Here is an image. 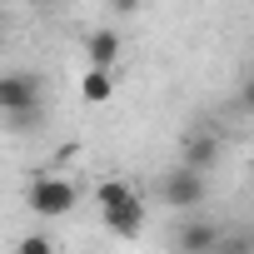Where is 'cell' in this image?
<instances>
[{
  "instance_id": "6da1fadb",
  "label": "cell",
  "mask_w": 254,
  "mask_h": 254,
  "mask_svg": "<svg viewBox=\"0 0 254 254\" xmlns=\"http://www.w3.org/2000/svg\"><path fill=\"white\" fill-rule=\"evenodd\" d=\"M40 95L45 80L35 70H5L0 75V115H5L10 130H40Z\"/></svg>"
},
{
  "instance_id": "7a4b0ae2",
  "label": "cell",
  "mask_w": 254,
  "mask_h": 254,
  "mask_svg": "<svg viewBox=\"0 0 254 254\" xmlns=\"http://www.w3.org/2000/svg\"><path fill=\"white\" fill-rule=\"evenodd\" d=\"M25 204H30L40 219H65V214L80 204V190H75V180H65V175H40V180H30Z\"/></svg>"
},
{
  "instance_id": "3957f363",
  "label": "cell",
  "mask_w": 254,
  "mask_h": 254,
  "mask_svg": "<svg viewBox=\"0 0 254 254\" xmlns=\"http://www.w3.org/2000/svg\"><path fill=\"white\" fill-rule=\"evenodd\" d=\"M204 194H209V185H204V170H190V165H180V170H170V175L160 180V199H165L170 209H194V204H204Z\"/></svg>"
},
{
  "instance_id": "277c9868",
  "label": "cell",
  "mask_w": 254,
  "mask_h": 254,
  "mask_svg": "<svg viewBox=\"0 0 254 254\" xmlns=\"http://www.w3.org/2000/svg\"><path fill=\"white\" fill-rule=\"evenodd\" d=\"M105 229L120 234V239H135V234L145 229V199H140V190H135V194H125L120 204L105 209Z\"/></svg>"
},
{
  "instance_id": "5b68a950",
  "label": "cell",
  "mask_w": 254,
  "mask_h": 254,
  "mask_svg": "<svg viewBox=\"0 0 254 254\" xmlns=\"http://www.w3.org/2000/svg\"><path fill=\"white\" fill-rule=\"evenodd\" d=\"M219 229L224 224H214V219H185V224H175V254H204L214 239H219Z\"/></svg>"
},
{
  "instance_id": "8992f818",
  "label": "cell",
  "mask_w": 254,
  "mask_h": 254,
  "mask_svg": "<svg viewBox=\"0 0 254 254\" xmlns=\"http://www.w3.org/2000/svg\"><path fill=\"white\" fill-rule=\"evenodd\" d=\"M180 165H190V170H214V165H219V135H190Z\"/></svg>"
},
{
  "instance_id": "52a82bcc",
  "label": "cell",
  "mask_w": 254,
  "mask_h": 254,
  "mask_svg": "<svg viewBox=\"0 0 254 254\" xmlns=\"http://www.w3.org/2000/svg\"><path fill=\"white\" fill-rule=\"evenodd\" d=\"M85 55H90L95 70H115V60H120V35H115V30H95V35L85 40Z\"/></svg>"
},
{
  "instance_id": "ba28073f",
  "label": "cell",
  "mask_w": 254,
  "mask_h": 254,
  "mask_svg": "<svg viewBox=\"0 0 254 254\" xmlns=\"http://www.w3.org/2000/svg\"><path fill=\"white\" fill-rule=\"evenodd\" d=\"M110 95H115V75H110V70H95V65H90V70L80 75V100H85V105H105Z\"/></svg>"
},
{
  "instance_id": "9c48e42d",
  "label": "cell",
  "mask_w": 254,
  "mask_h": 254,
  "mask_svg": "<svg viewBox=\"0 0 254 254\" xmlns=\"http://www.w3.org/2000/svg\"><path fill=\"white\" fill-rule=\"evenodd\" d=\"M204 254H254V244H249L244 229H219V239H214Z\"/></svg>"
},
{
  "instance_id": "30bf717a",
  "label": "cell",
  "mask_w": 254,
  "mask_h": 254,
  "mask_svg": "<svg viewBox=\"0 0 254 254\" xmlns=\"http://www.w3.org/2000/svg\"><path fill=\"white\" fill-rule=\"evenodd\" d=\"M125 194H135V185H125V180H100V185H95V199H100V209L120 204Z\"/></svg>"
},
{
  "instance_id": "8fae6325",
  "label": "cell",
  "mask_w": 254,
  "mask_h": 254,
  "mask_svg": "<svg viewBox=\"0 0 254 254\" xmlns=\"http://www.w3.org/2000/svg\"><path fill=\"white\" fill-rule=\"evenodd\" d=\"M15 254H60V249H55L50 234H25V239L15 244Z\"/></svg>"
},
{
  "instance_id": "7c38bea8",
  "label": "cell",
  "mask_w": 254,
  "mask_h": 254,
  "mask_svg": "<svg viewBox=\"0 0 254 254\" xmlns=\"http://www.w3.org/2000/svg\"><path fill=\"white\" fill-rule=\"evenodd\" d=\"M110 5H115L120 15H130V10H140V5H145V0H110Z\"/></svg>"
},
{
  "instance_id": "4fadbf2b",
  "label": "cell",
  "mask_w": 254,
  "mask_h": 254,
  "mask_svg": "<svg viewBox=\"0 0 254 254\" xmlns=\"http://www.w3.org/2000/svg\"><path fill=\"white\" fill-rule=\"evenodd\" d=\"M30 5H60V0H30Z\"/></svg>"
},
{
  "instance_id": "5bb4252c",
  "label": "cell",
  "mask_w": 254,
  "mask_h": 254,
  "mask_svg": "<svg viewBox=\"0 0 254 254\" xmlns=\"http://www.w3.org/2000/svg\"><path fill=\"white\" fill-rule=\"evenodd\" d=\"M0 50H5V25H0Z\"/></svg>"
}]
</instances>
